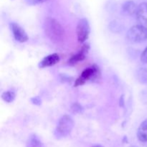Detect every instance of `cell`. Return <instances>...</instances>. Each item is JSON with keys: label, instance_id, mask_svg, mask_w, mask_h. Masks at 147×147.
<instances>
[{"label": "cell", "instance_id": "cell-17", "mask_svg": "<svg viewBox=\"0 0 147 147\" xmlns=\"http://www.w3.org/2000/svg\"><path fill=\"white\" fill-rule=\"evenodd\" d=\"M31 102L32 103V104L37 105V106H40L42 103L41 98H40L39 96H36V97H33L30 99Z\"/></svg>", "mask_w": 147, "mask_h": 147}, {"label": "cell", "instance_id": "cell-1", "mask_svg": "<svg viewBox=\"0 0 147 147\" xmlns=\"http://www.w3.org/2000/svg\"><path fill=\"white\" fill-rule=\"evenodd\" d=\"M44 30L47 37L53 42H60L64 39V29L59 22L55 19L48 17L45 20Z\"/></svg>", "mask_w": 147, "mask_h": 147}, {"label": "cell", "instance_id": "cell-19", "mask_svg": "<svg viewBox=\"0 0 147 147\" xmlns=\"http://www.w3.org/2000/svg\"><path fill=\"white\" fill-rule=\"evenodd\" d=\"M124 106V98L123 96H121L120 98V106L123 107Z\"/></svg>", "mask_w": 147, "mask_h": 147}, {"label": "cell", "instance_id": "cell-3", "mask_svg": "<svg viewBox=\"0 0 147 147\" xmlns=\"http://www.w3.org/2000/svg\"><path fill=\"white\" fill-rule=\"evenodd\" d=\"M126 37L132 42H142L147 40V27L142 24L133 26L128 31Z\"/></svg>", "mask_w": 147, "mask_h": 147}, {"label": "cell", "instance_id": "cell-8", "mask_svg": "<svg viewBox=\"0 0 147 147\" xmlns=\"http://www.w3.org/2000/svg\"><path fill=\"white\" fill-rule=\"evenodd\" d=\"M60 61V56L57 53H53L45 57L39 63V67L40 68H45L47 67H50L57 64Z\"/></svg>", "mask_w": 147, "mask_h": 147}, {"label": "cell", "instance_id": "cell-9", "mask_svg": "<svg viewBox=\"0 0 147 147\" xmlns=\"http://www.w3.org/2000/svg\"><path fill=\"white\" fill-rule=\"evenodd\" d=\"M136 17L142 25L147 27V3H142L137 7Z\"/></svg>", "mask_w": 147, "mask_h": 147}, {"label": "cell", "instance_id": "cell-13", "mask_svg": "<svg viewBox=\"0 0 147 147\" xmlns=\"http://www.w3.org/2000/svg\"><path fill=\"white\" fill-rule=\"evenodd\" d=\"M136 78L142 83H147V67H141L136 72Z\"/></svg>", "mask_w": 147, "mask_h": 147}, {"label": "cell", "instance_id": "cell-14", "mask_svg": "<svg viewBox=\"0 0 147 147\" xmlns=\"http://www.w3.org/2000/svg\"><path fill=\"white\" fill-rule=\"evenodd\" d=\"M16 97L15 93L13 91H5L1 94V98L7 103H11Z\"/></svg>", "mask_w": 147, "mask_h": 147}, {"label": "cell", "instance_id": "cell-4", "mask_svg": "<svg viewBox=\"0 0 147 147\" xmlns=\"http://www.w3.org/2000/svg\"><path fill=\"white\" fill-rule=\"evenodd\" d=\"M100 74V70H99L98 67L96 65L91 66V67H87L85 69L83 72H82L81 75L78 78L75 82V86H82L84 84L86 81H88L90 80H94Z\"/></svg>", "mask_w": 147, "mask_h": 147}, {"label": "cell", "instance_id": "cell-21", "mask_svg": "<svg viewBox=\"0 0 147 147\" xmlns=\"http://www.w3.org/2000/svg\"><path fill=\"white\" fill-rule=\"evenodd\" d=\"M130 147H137V146H130Z\"/></svg>", "mask_w": 147, "mask_h": 147}, {"label": "cell", "instance_id": "cell-15", "mask_svg": "<svg viewBox=\"0 0 147 147\" xmlns=\"http://www.w3.org/2000/svg\"><path fill=\"white\" fill-rule=\"evenodd\" d=\"M71 109L74 113H81L83 111V107H82V106L78 103H74V104H73V106H72L71 107Z\"/></svg>", "mask_w": 147, "mask_h": 147}, {"label": "cell", "instance_id": "cell-2", "mask_svg": "<svg viewBox=\"0 0 147 147\" xmlns=\"http://www.w3.org/2000/svg\"><path fill=\"white\" fill-rule=\"evenodd\" d=\"M74 127V121L68 115H64L58 121L54 135L57 139H63L71 133Z\"/></svg>", "mask_w": 147, "mask_h": 147}, {"label": "cell", "instance_id": "cell-10", "mask_svg": "<svg viewBox=\"0 0 147 147\" xmlns=\"http://www.w3.org/2000/svg\"><path fill=\"white\" fill-rule=\"evenodd\" d=\"M138 139L142 142H147V119L142 122L137 131Z\"/></svg>", "mask_w": 147, "mask_h": 147}, {"label": "cell", "instance_id": "cell-7", "mask_svg": "<svg viewBox=\"0 0 147 147\" xmlns=\"http://www.w3.org/2000/svg\"><path fill=\"white\" fill-rule=\"evenodd\" d=\"M90 47L88 44H84L82 46L81 49H80V51L78 53H76V55L72 56L68 60V63L70 65H75L76 63H78V62L83 61L86 57V55L88 53V50Z\"/></svg>", "mask_w": 147, "mask_h": 147}, {"label": "cell", "instance_id": "cell-5", "mask_svg": "<svg viewBox=\"0 0 147 147\" xmlns=\"http://www.w3.org/2000/svg\"><path fill=\"white\" fill-rule=\"evenodd\" d=\"M90 32V24L87 19L83 18L79 20L76 27V34L79 42H85L88 38Z\"/></svg>", "mask_w": 147, "mask_h": 147}, {"label": "cell", "instance_id": "cell-11", "mask_svg": "<svg viewBox=\"0 0 147 147\" xmlns=\"http://www.w3.org/2000/svg\"><path fill=\"white\" fill-rule=\"evenodd\" d=\"M27 147H45L42 142L35 134L30 135L27 142Z\"/></svg>", "mask_w": 147, "mask_h": 147}, {"label": "cell", "instance_id": "cell-20", "mask_svg": "<svg viewBox=\"0 0 147 147\" xmlns=\"http://www.w3.org/2000/svg\"><path fill=\"white\" fill-rule=\"evenodd\" d=\"M91 147H103V146L100 144H96V145H93V146H92Z\"/></svg>", "mask_w": 147, "mask_h": 147}, {"label": "cell", "instance_id": "cell-18", "mask_svg": "<svg viewBox=\"0 0 147 147\" xmlns=\"http://www.w3.org/2000/svg\"><path fill=\"white\" fill-rule=\"evenodd\" d=\"M141 60H142V63L147 64V47H146V49L144 50L142 55H141Z\"/></svg>", "mask_w": 147, "mask_h": 147}, {"label": "cell", "instance_id": "cell-6", "mask_svg": "<svg viewBox=\"0 0 147 147\" xmlns=\"http://www.w3.org/2000/svg\"><path fill=\"white\" fill-rule=\"evenodd\" d=\"M10 29L14 39L20 42H24L28 40V36L24 29L17 23L11 22L9 24Z\"/></svg>", "mask_w": 147, "mask_h": 147}, {"label": "cell", "instance_id": "cell-12", "mask_svg": "<svg viewBox=\"0 0 147 147\" xmlns=\"http://www.w3.org/2000/svg\"><path fill=\"white\" fill-rule=\"evenodd\" d=\"M123 10L125 13L128 14H134L136 13L137 7L134 1H128L124 3L123 5Z\"/></svg>", "mask_w": 147, "mask_h": 147}, {"label": "cell", "instance_id": "cell-16", "mask_svg": "<svg viewBox=\"0 0 147 147\" xmlns=\"http://www.w3.org/2000/svg\"><path fill=\"white\" fill-rule=\"evenodd\" d=\"M48 0H26L27 3L30 5H37V4H42V3L46 2Z\"/></svg>", "mask_w": 147, "mask_h": 147}]
</instances>
